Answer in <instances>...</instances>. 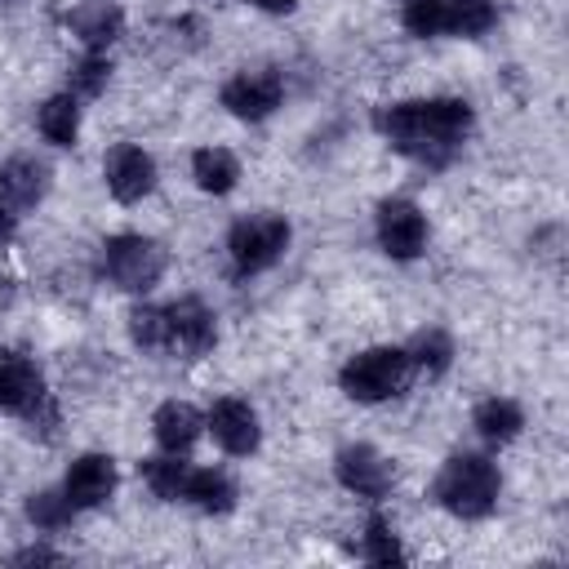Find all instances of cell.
I'll return each mask as SVG.
<instances>
[{
    "label": "cell",
    "mask_w": 569,
    "mask_h": 569,
    "mask_svg": "<svg viewBox=\"0 0 569 569\" xmlns=\"http://www.w3.org/2000/svg\"><path fill=\"white\" fill-rule=\"evenodd\" d=\"M378 129L387 133V142L422 164H445L467 129H471V107L462 98H431V102H396L387 111H378Z\"/></svg>",
    "instance_id": "6da1fadb"
},
{
    "label": "cell",
    "mask_w": 569,
    "mask_h": 569,
    "mask_svg": "<svg viewBox=\"0 0 569 569\" xmlns=\"http://www.w3.org/2000/svg\"><path fill=\"white\" fill-rule=\"evenodd\" d=\"M436 502L462 520H480L493 511L498 502V471L493 462L476 458V453H462V458H449L436 476Z\"/></svg>",
    "instance_id": "7a4b0ae2"
},
{
    "label": "cell",
    "mask_w": 569,
    "mask_h": 569,
    "mask_svg": "<svg viewBox=\"0 0 569 569\" xmlns=\"http://www.w3.org/2000/svg\"><path fill=\"white\" fill-rule=\"evenodd\" d=\"M409 369H413V365H409L405 351H396V347H373V351H360L356 360H347L342 373H338V382H342V391H347L351 400L378 405V400H391V396L405 391Z\"/></svg>",
    "instance_id": "3957f363"
},
{
    "label": "cell",
    "mask_w": 569,
    "mask_h": 569,
    "mask_svg": "<svg viewBox=\"0 0 569 569\" xmlns=\"http://www.w3.org/2000/svg\"><path fill=\"white\" fill-rule=\"evenodd\" d=\"M102 271H107V280L116 289L147 293L160 280V271H164V253L147 236H111L102 244Z\"/></svg>",
    "instance_id": "277c9868"
},
{
    "label": "cell",
    "mask_w": 569,
    "mask_h": 569,
    "mask_svg": "<svg viewBox=\"0 0 569 569\" xmlns=\"http://www.w3.org/2000/svg\"><path fill=\"white\" fill-rule=\"evenodd\" d=\"M284 244H289V222L276 218V213H253V218L236 222V227H231V240H227L231 262H236V271H244V276L271 267V262L284 253Z\"/></svg>",
    "instance_id": "5b68a950"
},
{
    "label": "cell",
    "mask_w": 569,
    "mask_h": 569,
    "mask_svg": "<svg viewBox=\"0 0 569 569\" xmlns=\"http://www.w3.org/2000/svg\"><path fill=\"white\" fill-rule=\"evenodd\" d=\"M218 338V325H213V311L200 302V298H178L164 307V351L169 356H204Z\"/></svg>",
    "instance_id": "8992f818"
},
{
    "label": "cell",
    "mask_w": 569,
    "mask_h": 569,
    "mask_svg": "<svg viewBox=\"0 0 569 569\" xmlns=\"http://www.w3.org/2000/svg\"><path fill=\"white\" fill-rule=\"evenodd\" d=\"M102 173H107V191L120 204H133V200L151 196V187H156V160L142 147H129V142L116 147V151H107Z\"/></svg>",
    "instance_id": "52a82bcc"
},
{
    "label": "cell",
    "mask_w": 569,
    "mask_h": 569,
    "mask_svg": "<svg viewBox=\"0 0 569 569\" xmlns=\"http://www.w3.org/2000/svg\"><path fill=\"white\" fill-rule=\"evenodd\" d=\"M378 244L391 258H418L427 244V218L409 200H387L378 209Z\"/></svg>",
    "instance_id": "ba28073f"
},
{
    "label": "cell",
    "mask_w": 569,
    "mask_h": 569,
    "mask_svg": "<svg viewBox=\"0 0 569 569\" xmlns=\"http://www.w3.org/2000/svg\"><path fill=\"white\" fill-rule=\"evenodd\" d=\"M280 93H284V84L276 71H244L222 84V107L240 120H262L280 107Z\"/></svg>",
    "instance_id": "9c48e42d"
},
{
    "label": "cell",
    "mask_w": 569,
    "mask_h": 569,
    "mask_svg": "<svg viewBox=\"0 0 569 569\" xmlns=\"http://www.w3.org/2000/svg\"><path fill=\"white\" fill-rule=\"evenodd\" d=\"M40 405H49L40 369L27 356L0 351V409H13V413H27L31 418Z\"/></svg>",
    "instance_id": "30bf717a"
},
{
    "label": "cell",
    "mask_w": 569,
    "mask_h": 569,
    "mask_svg": "<svg viewBox=\"0 0 569 569\" xmlns=\"http://www.w3.org/2000/svg\"><path fill=\"white\" fill-rule=\"evenodd\" d=\"M111 489H116V462H111L107 453H84V458H76L71 471H67V480H62V493H67V502H71L76 511L102 507V502L111 498Z\"/></svg>",
    "instance_id": "8fae6325"
},
{
    "label": "cell",
    "mask_w": 569,
    "mask_h": 569,
    "mask_svg": "<svg viewBox=\"0 0 569 569\" xmlns=\"http://www.w3.org/2000/svg\"><path fill=\"white\" fill-rule=\"evenodd\" d=\"M338 480L360 498H382L391 489V467H387V458L378 449L351 445V449L338 453Z\"/></svg>",
    "instance_id": "7c38bea8"
},
{
    "label": "cell",
    "mask_w": 569,
    "mask_h": 569,
    "mask_svg": "<svg viewBox=\"0 0 569 569\" xmlns=\"http://www.w3.org/2000/svg\"><path fill=\"white\" fill-rule=\"evenodd\" d=\"M209 431L227 453H253L258 449V413L244 400H218L209 409Z\"/></svg>",
    "instance_id": "4fadbf2b"
},
{
    "label": "cell",
    "mask_w": 569,
    "mask_h": 569,
    "mask_svg": "<svg viewBox=\"0 0 569 569\" xmlns=\"http://www.w3.org/2000/svg\"><path fill=\"white\" fill-rule=\"evenodd\" d=\"M44 191H49V169H44L40 160H31V156H13V160L0 169V204H4V209L22 213V209L40 204Z\"/></svg>",
    "instance_id": "5bb4252c"
},
{
    "label": "cell",
    "mask_w": 569,
    "mask_h": 569,
    "mask_svg": "<svg viewBox=\"0 0 569 569\" xmlns=\"http://www.w3.org/2000/svg\"><path fill=\"white\" fill-rule=\"evenodd\" d=\"M67 27L89 44V49H107L120 27H124V13L111 4V0H80L71 13H67Z\"/></svg>",
    "instance_id": "9a60e30c"
},
{
    "label": "cell",
    "mask_w": 569,
    "mask_h": 569,
    "mask_svg": "<svg viewBox=\"0 0 569 569\" xmlns=\"http://www.w3.org/2000/svg\"><path fill=\"white\" fill-rule=\"evenodd\" d=\"M200 413L191 409V405H182V400H169V405H160L156 409V418H151V431H156V440H160V449L164 453H187L191 445H196V436H200Z\"/></svg>",
    "instance_id": "2e32d148"
},
{
    "label": "cell",
    "mask_w": 569,
    "mask_h": 569,
    "mask_svg": "<svg viewBox=\"0 0 569 569\" xmlns=\"http://www.w3.org/2000/svg\"><path fill=\"white\" fill-rule=\"evenodd\" d=\"M191 178H196V187H200V191L222 196V191H231V187H236L240 164H236V156H231V151H222V147H200V151L191 156Z\"/></svg>",
    "instance_id": "e0dca14e"
},
{
    "label": "cell",
    "mask_w": 569,
    "mask_h": 569,
    "mask_svg": "<svg viewBox=\"0 0 569 569\" xmlns=\"http://www.w3.org/2000/svg\"><path fill=\"white\" fill-rule=\"evenodd\" d=\"M520 427H525V413H520L516 400L493 396V400H480V405H476V431H480L489 445H507V440H516Z\"/></svg>",
    "instance_id": "ac0fdd59"
},
{
    "label": "cell",
    "mask_w": 569,
    "mask_h": 569,
    "mask_svg": "<svg viewBox=\"0 0 569 569\" xmlns=\"http://www.w3.org/2000/svg\"><path fill=\"white\" fill-rule=\"evenodd\" d=\"M182 502H196L200 511L222 516V511L236 507V485H231L222 471H191V480H187V498H182Z\"/></svg>",
    "instance_id": "d6986e66"
},
{
    "label": "cell",
    "mask_w": 569,
    "mask_h": 569,
    "mask_svg": "<svg viewBox=\"0 0 569 569\" xmlns=\"http://www.w3.org/2000/svg\"><path fill=\"white\" fill-rule=\"evenodd\" d=\"M142 476H147V485H151L156 498H164V502H182V498H187L191 467L178 462V453H169V458H147V462H142Z\"/></svg>",
    "instance_id": "ffe728a7"
},
{
    "label": "cell",
    "mask_w": 569,
    "mask_h": 569,
    "mask_svg": "<svg viewBox=\"0 0 569 569\" xmlns=\"http://www.w3.org/2000/svg\"><path fill=\"white\" fill-rule=\"evenodd\" d=\"M76 129H80V107L71 93H58L40 107V133L53 142V147H71L76 142Z\"/></svg>",
    "instance_id": "44dd1931"
},
{
    "label": "cell",
    "mask_w": 569,
    "mask_h": 569,
    "mask_svg": "<svg viewBox=\"0 0 569 569\" xmlns=\"http://www.w3.org/2000/svg\"><path fill=\"white\" fill-rule=\"evenodd\" d=\"M445 9V31L453 36H480L493 22V0H440Z\"/></svg>",
    "instance_id": "7402d4cb"
},
{
    "label": "cell",
    "mask_w": 569,
    "mask_h": 569,
    "mask_svg": "<svg viewBox=\"0 0 569 569\" xmlns=\"http://www.w3.org/2000/svg\"><path fill=\"white\" fill-rule=\"evenodd\" d=\"M405 356H409V365H418L427 373H445L449 369V356H453V342H449L445 329H422Z\"/></svg>",
    "instance_id": "603a6c76"
},
{
    "label": "cell",
    "mask_w": 569,
    "mask_h": 569,
    "mask_svg": "<svg viewBox=\"0 0 569 569\" xmlns=\"http://www.w3.org/2000/svg\"><path fill=\"white\" fill-rule=\"evenodd\" d=\"M107 76H111V62L98 53V49H89L76 67H71V98L80 93V98H93V93H102V84H107Z\"/></svg>",
    "instance_id": "cb8c5ba5"
},
{
    "label": "cell",
    "mask_w": 569,
    "mask_h": 569,
    "mask_svg": "<svg viewBox=\"0 0 569 569\" xmlns=\"http://www.w3.org/2000/svg\"><path fill=\"white\" fill-rule=\"evenodd\" d=\"M129 333L142 351H164V307H133Z\"/></svg>",
    "instance_id": "d4e9b609"
},
{
    "label": "cell",
    "mask_w": 569,
    "mask_h": 569,
    "mask_svg": "<svg viewBox=\"0 0 569 569\" xmlns=\"http://www.w3.org/2000/svg\"><path fill=\"white\" fill-rule=\"evenodd\" d=\"M365 560H373V565H396V560H405V551H400V542H396V533H391L387 520H369V525H365Z\"/></svg>",
    "instance_id": "484cf974"
},
{
    "label": "cell",
    "mask_w": 569,
    "mask_h": 569,
    "mask_svg": "<svg viewBox=\"0 0 569 569\" xmlns=\"http://www.w3.org/2000/svg\"><path fill=\"white\" fill-rule=\"evenodd\" d=\"M71 502H67V493H36L31 502H27V516L40 525V529H62L67 520H71Z\"/></svg>",
    "instance_id": "4316f807"
},
{
    "label": "cell",
    "mask_w": 569,
    "mask_h": 569,
    "mask_svg": "<svg viewBox=\"0 0 569 569\" xmlns=\"http://www.w3.org/2000/svg\"><path fill=\"white\" fill-rule=\"evenodd\" d=\"M405 27L413 36H440L445 31V9L440 0H405Z\"/></svg>",
    "instance_id": "83f0119b"
},
{
    "label": "cell",
    "mask_w": 569,
    "mask_h": 569,
    "mask_svg": "<svg viewBox=\"0 0 569 569\" xmlns=\"http://www.w3.org/2000/svg\"><path fill=\"white\" fill-rule=\"evenodd\" d=\"M13 560H18V565H58L62 556H58V551H49V547H27V551H18Z\"/></svg>",
    "instance_id": "f1b7e54d"
},
{
    "label": "cell",
    "mask_w": 569,
    "mask_h": 569,
    "mask_svg": "<svg viewBox=\"0 0 569 569\" xmlns=\"http://www.w3.org/2000/svg\"><path fill=\"white\" fill-rule=\"evenodd\" d=\"M9 240H13V209L0 204V249H4Z\"/></svg>",
    "instance_id": "f546056e"
},
{
    "label": "cell",
    "mask_w": 569,
    "mask_h": 569,
    "mask_svg": "<svg viewBox=\"0 0 569 569\" xmlns=\"http://www.w3.org/2000/svg\"><path fill=\"white\" fill-rule=\"evenodd\" d=\"M249 4H258V9H267V13H289V9H293V0H249Z\"/></svg>",
    "instance_id": "4dcf8cb0"
}]
</instances>
